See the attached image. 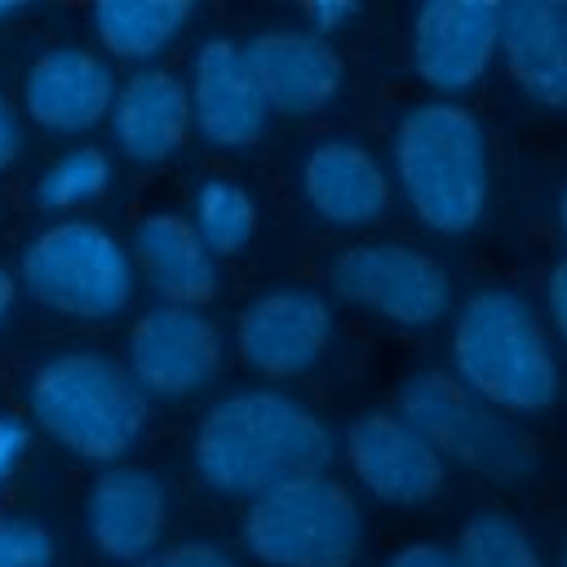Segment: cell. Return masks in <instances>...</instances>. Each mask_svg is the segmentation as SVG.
<instances>
[{
  "label": "cell",
  "mask_w": 567,
  "mask_h": 567,
  "mask_svg": "<svg viewBox=\"0 0 567 567\" xmlns=\"http://www.w3.org/2000/svg\"><path fill=\"white\" fill-rule=\"evenodd\" d=\"M31 416L84 461H120L146 430V394L102 350H66L35 368Z\"/></svg>",
  "instance_id": "obj_4"
},
{
  "label": "cell",
  "mask_w": 567,
  "mask_h": 567,
  "mask_svg": "<svg viewBox=\"0 0 567 567\" xmlns=\"http://www.w3.org/2000/svg\"><path fill=\"white\" fill-rule=\"evenodd\" d=\"M22 284L58 315L115 319L133 301V252L97 221H53L27 244Z\"/></svg>",
  "instance_id": "obj_7"
},
{
  "label": "cell",
  "mask_w": 567,
  "mask_h": 567,
  "mask_svg": "<svg viewBox=\"0 0 567 567\" xmlns=\"http://www.w3.org/2000/svg\"><path fill=\"white\" fill-rule=\"evenodd\" d=\"M133 261L164 297V306L199 310L217 297V257L182 213H146L133 230Z\"/></svg>",
  "instance_id": "obj_20"
},
{
  "label": "cell",
  "mask_w": 567,
  "mask_h": 567,
  "mask_svg": "<svg viewBox=\"0 0 567 567\" xmlns=\"http://www.w3.org/2000/svg\"><path fill=\"white\" fill-rule=\"evenodd\" d=\"M558 230H563V239H567V190L558 195Z\"/></svg>",
  "instance_id": "obj_33"
},
{
  "label": "cell",
  "mask_w": 567,
  "mask_h": 567,
  "mask_svg": "<svg viewBox=\"0 0 567 567\" xmlns=\"http://www.w3.org/2000/svg\"><path fill=\"white\" fill-rule=\"evenodd\" d=\"M111 182V159L106 151L97 146H75L66 155H58L40 182H35V204L49 208V213H66V208H80L89 199H97Z\"/></svg>",
  "instance_id": "obj_24"
},
{
  "label": "cell",
  "mask_w": 567,
  "mask_h": 567,
  "mask_svg": "<svg viewBox=\"0 0 567 567\" xmlns=\"http://www.w3.org/2000/svg\"><path fill=\"white\" fill-rule=\"evenodd\" d=\"M545 310H549V323H554L558 341L567 346V257L554 261V270L545 279Z\"/></svg>",
  "instance_id": "obj_29"
},
{
  "label": "cell",
  "mask_w": 567,
  "mask_h": 567,
  "mask_svg": "<svg viewBox=\"0 0 567 567\" xmlns=\"http://www.w3.org/2000/svg\"><path fill=\"white\" fill-rule=\"evenodd\" d=\"M337 439L319 412L284 390H235L195 430V470L221 496H266L332 465Z\"/></svg>",
  "instance_id": "obj_1"
},
{
  "label": "cell",
  "mask_w": 567,
  "mask_h": 567,
  "mask_svg": "<svg viewBox=\"0 0 567 567\" xmlns=\"http://www.w3.org/2000/svg\"><path fill=\"white\" fill-rule=\"evenodd\" d=\"M328 284L341 301L399 328H430L452 306V279L439 257L399 239H363L341 248L328 266Z\"/></svg>",
  "instance_id": "obj_8"
},
{
  "label": "cell",
  "mask_w": 567,
  "mask_h": 567,
  "mask_svg": "<svg viewBox=\"0 0 567 567\" xmlns=\"http://www.w3.org/2000/svg\"><path fill=\"white\" fill-rule=\"evenodd\" d=\"M27 425L18 421V416H0V483L13 474V465L22 461V452H27Z\"/></svg>",
  "instance_id": "obj_30"
},
{
  "label": "cell",
  "mask_w": 567,
  "mask_h": 567,
  "mask_svg": "<svg viewBox=\"0 0 567 567\" xmlns=\"http://www.w3.org/2000/svg\"><path fill=\"white\" fill-rule=\"evenodd\" d=\"M558 567H567V549H563V558H558Z\"/></svg>",
  "instance_id": "obj_35"
},
{
  "label": "cell",
  "mask_w": 567,
  "mask_h": 567,
  "mask_svg": "<svg viewBox=\"0 0 567 567\" xmlns=\"http://www.w3.org/2000/svg\"><path fill=\"white\" fill-rule=\"evenodd\" d=\"M115 142L137 164H159L177 155V146L190 133V89L164 66L133 71L111 106Z\"/></svg>",
  "instance_id": "obj_19"
},
{
  "label": "cell",
  "mask_w": 567,
  "mask_h": 567,
  "mask_svg": "<svg viewBox=\"0 0 567 567\" xmlns=\"http://www.w3.org/2000/svg\"><path fill=\"white\" fill-rule=\"evenodd\" d=\"M301 195L328 226L359 230L390 208V173L363 142L328 137L301 164Z\"/></svg>",
  "instance_id": "obj_17"
},
{
  "label": "cell",
  "mask_w": 567,
  "mask_h": 567,
  "mask_svg": "<svg viewBox=\"0 0 567 567\" xmlns=\"http://www.w3.org/2000/svg\"><path fill=\"white\" fill-rule=\"evenodd\" d=\"M13 13H18L13 4H0V22H4V18H13Z\"/></svg>",
  "instance_id": "obj_34"
},
{
  "label": "cell",
  "mask_w": 567,
  "mask_h": 567,
  "mask_svg": "<svg viewBox=\"0 0 567 567\" xmlns=\"http://www.w3.org/2000/svg\"><path fill=\"white\" fill-rule=\"evenodd\" d=\"M452 377L501 416H536L558 399V359L536 306L514 288L474 292L452 323Z\"/></svg>",
  "instance_id": "obj_2"
},
{
  "label": "cell",
  "mask_w": 567,
  "mask_h": 567,
  "mask_svg": "<svg viewBox=\"0 0 567 567\" xmlns=\"http://www.w3.org/2000/svg\"><path fill=\"white\" fill-rule=\"evenodd\" d=\"M244 545L261 567H350L363 549V509L328 474L297 478L248 501Z\"/></svg>",
  "instance_id": "obj_6"
},
{
  "label": "cell",
  "mask_w": 567,
  "mask_h": 567,
  "mask_svg": "<svg viewBox=\"0 0 567 567\" xmlns=\"http://www.w3.org/2000/svg\"><path fill=\"white\" fill-rule=\"evenodd\" d=\"M221 332L190 306H155L128 328V372L142 394L182 399L221 372Z\"/></svg>",
  "instance_id": "obj_11"
},
{
  "label": "cell",
  "mask_w": 567,
  "mask_h": 567,
  "mask_svg": "<svg viewBox=\"0 0 567 567\" xmlns=\"http://www.w3.org/2000/svg\"><path fill=\"white\" fill-rule=\"evenodd\" d=\"M84 523L93 545L115 558L137 567L142 558L155 554L164 523H168V492L151 470L137 465H111L93 478L89 487V505H84Z\"/></svg>",
  "instance_id": "obj_15"
},
{
  "label": "cell",
  "mask_w": 567,
  "mask_h": 567,
  "mask_svg": "<svg viewBox=\"0 0 567 567\" xmlns=\"http://www.w3.org/2000/svg\"><path fill=\"white\" fill-rule=\"evenodd\" d=\"M89 22L111 58L146 62L177 40V31L190 22V4L186 0H102L93 4Z\"/></svg>",
  "instance_id": "obj_21"
},
{
  "label": "cell",
  "mask_w": 567,
  "mask_h": 567,
  "mask_svg": "<svg viewBox=\"0 0 567 567\" xmlns=\"http://www.w3.org/2000/svg\"><path fill=\"white\" fill-rule=\"evenodd\" d=\"M248 66L266 93V106L279 115H315L341 89V53L310 35L306 27H266L248 44Z\"/></svg>",
  "instance_id": "obj_14"
},
{
  "label": "cell",
  "mask_w": 567,
  "mask_h": 567,
  "mask_svg": "<svg viewBox=\"0 0 567 567\" xmlns=\"http://www.w3.org/2000/svg\"><path fill=\"white\" fill-rule=\"evenodd\" d=\"M190 226L199 230V239L213 257H230L257 235V199L230 177H208L195 190Z\"/></svg>",
  "instance_id": "obj_22"
},
{
  "label": "cell",
  "mask_w": 567,
  "mask_h": 567,
  "mask_svg": "<svg viewBox=\"0 0 567 567\" xmlns=\"http://www.w3.org/2000/svg\"><path fill=\"white\" fill-rule=\"evenodd\" d=\"M399 416L443 461H456L478 478L523 483L536 470V447L527 434L443 368H416L399 381Z\"/></svg>",
  "instance_id": "obj_5"
},
{
  "label": "cell",
  "mask_w": 567,
  "mask_h": 567,
  "mask_svg": "<svg viewBox=\"0 0 567 567\" xmlns=\"http://www.w3.org/2000/svg\"><path fill=\"white\" fill-rule=\"evenodd\" d=\"M412 71L434 93L474 89L501 49V4L425 0L412 13Z\"/></svg>",
  "instance_id": "obj_10"
},
{
  "label": "cell",
  "mask_w": 567,
  "mask_h": 567,
  "mask_svg": "<svg viewBox=\"0 0 567 567\" xmlns=\"http://www.w3.org/2000/svg\"><path fill=\"white\" fill-rule=\"evenodd\" d=\"M115 75L106 58L89 49H49L22 80L27 115L49 133H89L115 106Z\"/></svg>",
  "instance_id": "obj_16"
},
{
  "label": "cell",
  "mask_w": 567,
  "mask_h": 567,
  "mask_svg": "<svg viewBox=\"0 0 567 567\" xmlns=\"http://www.w3.org/2000/svg\"><path fill=\"white\" fill-rule=\"evenodd\" d=\"M354 13H359V9H354V4H341V0H319V4H306V9H301L306 31H310V35H323V40H328L337 27H346Z\"/></svg>",
  "instance_id": "obj_28"
},
{
  "label": "cell",
  "mask_w": 567,
  "mask_h": 567,
  "mask_svg": "<svg viewBox=\"0 0 567 567\" xmlns=\"http://www.w3.org/2000/svg\"><path fill=\"white\" fill-rule=\"evenodd\" d=\"M394 177L434 235H465L487 208V133L452 97H430L394 124Z\"/></svg>",
  "instance_id": "obj_3"
},
{
  "label": "cell",
  "mask_w": 567,
  "mask_h": 567,
  "mask_svg": "<svg viewBox=\"0 0 567 567\" xmlns=\"http://www.w3.org/2000/svg\"><path fill=\"white\" fill-rule=\"evenodd\" d=\"M501 58L540 106H567V0L501 4Z\"/></svg>",
  "instance_id": "obj_18"
},
{
  "label": "cell",
  "mask_w": 567,
  "mask_h": 567,
  "mask_svg": "<svg viewBox=\"0 0 567 567\" xmlns=\"http://www.w3.org/2000/svg\"><path fill=\"white\" fill-rule=\"evenodd\" d=\"M385 567H461V558H456V549H447L439 540H412V545L394 549L385 558Z\"/></svg>",
  "instance_id": "obj_27"
},
{
  "label": "cell",
  "mask_w": 567,
  "mask_h": 567,
  "mask_svg": "<svg viewBox=\"0 0 567 567\" xmlns=\"http://www.w3.org/2000/svg\"><path fill=\"white\" fill-rule=\"evenodd\" d=\"M137 567H239L221 545H208V540H182V545H168V549H155L151 558H142Z\"/></svg>",
  "instance_id": "obj_26"
},
{
  "label": "cell",
  "mask_w": 567,
  "mask_h": 567,
  "mask_svg": "<svg viewBox=\"0 0 567 567\" xmlns=\"http://www.w3.org/2000/svg\"><path fill=\"white\" fill-rule=\"evenodd\" d=\"M190 124L199 128L204 142L221 151H244L266 137L270 128V106L266 93L248 66L244 44L213 35L195 49L190 62Z\"/></svg>",
  "instance_id": "obj_13"
},
{
  "label": "cell",
  "mask_w": 567,
  "mask_h": 567,
  "mask_svg": "<svg viewBox=\"0 0 567 567\" xmlns=\"http://www.w3.org/2000/svg\"><path fill=\"white\" fill-rule=\"evenodd\" d=\"M456 558L461 567H545L532 532L501 509H483L461 527Z\"/></svg>",
  "instance_id": "obj_23"
},
{
  "label": "cell",
  "mask_w": 567,
  "mask_h": 567,
  "mask_svg": "<svg viewBox=\"0 0 567 567\" xmlns=\"http://www.w3.org/2000/svg\"><path fill=\"white\" fill-rule=\"evenodd\" d=\"M332 341V306L315 288H270L235 319V354L266 381L310 372Z\"/></svg>",
  "instance_id": "obj_9"
},
{
  "label": "cell",
  "mask_w": 567,
  "mask_h": 567,
  "mask_svg": "<svg viewBox=\"0 0 567 567\" xmlns=\"http://www.w3.org/2000/svg\"><path fill=\"white\" fill-rule=\"evenodd\" d=\"M18 146H22V124H18V111L9 106V97L0 93V173L18 159Z\"/></svg>",
  "instance_id": "obj_31"
},
{
  "label": "cell",
  "mask_w": 567,
  "mask_h": 567,
  "mask_svg": "<svg viewBox=\"0 0 567 567\" xmlns=\"http://www.w3.org/2000/svg\"><path fill=\"white\" fill-rule=\"evenodd\" d=\"M13 292H18L13 275H9V270H0V323H4V315H9V306H13Z\"/></svg>",
  "instance_id": "obj_32"
},
{
  "label": "cell",
  "mask_w": 567,
  "mask_h": 567,
  "mask_svg": "<svg viewBox=\"0 0 567 567\" xmlns=\"http://www.w3.org/2000/svg\"><path fill=\"white\" fill-rule=\"evenodd\" d=\"M346 461L377 501L399 509L430 505L447 483V461L399 412H385V408L350 421Z\"/></svg>",
  "instance_id": "obj_12"
},
{
  "label": "cell",
  "mask_w": 567,
  "mask_h": 567,
  "mask_svg": "<svg viewBox=\"0 0 567 567\" xmlns=\"http://www.w3.org/2000/svg\"><path fill=\"white\" fill-rule=\"evenodd\" d=\"M0 567H53V536L27 518H0Z\"/></svg>",
  "instance_id": "obj_25"
}]
</instances>
